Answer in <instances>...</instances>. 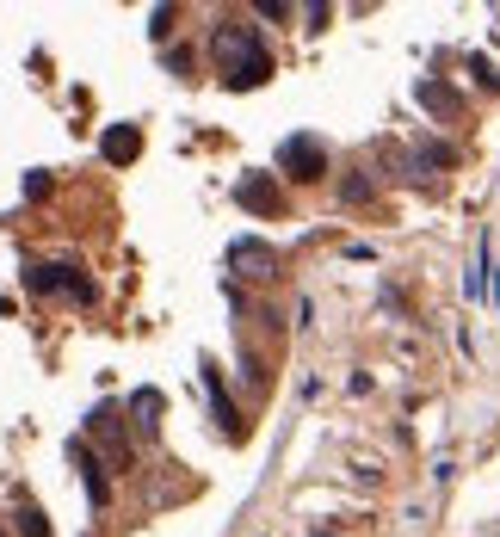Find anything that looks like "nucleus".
<instances>
[{"instance_id": "1", "label": "nucleus", "mask_w": 500, "mask_h": 537, "mask_svg": "<svg viewBox=\"0 0 500 537\" xmlns=\"http://www.w3.org/2000/svg\"><path fill=\"white\" fill-rule=\"evenodd\" d=\"M210 56H217L223 87H235V93H254L260 81H272V44H266V31L247 25V19H235V13H223L217 31H210Z\"/></svg>"}, {"instance_id": "17", "label": "nucleus", "mask_w": 500, "mask_h": 537, "mask_svg": "<svg viewBox=\"0 0 500 537\" xmlns=\"http://www.w3.org/2000/svg\"><path fill=\"white\" fill-rule=\"evenodd\" d=\"M173 19H180L173 7H155V25H149V31H155V38H167V31H173Z\"/></svg>"}, {"instance_id": "12", "label": "nucleus", "mask_w": 500, "mask_h": 537, "mask_svg": "<svg viewBox=\"0 0 500 537\" xmlns=\"http://www.w3.org/2000/svg\"><path fill=\"white\" fill-rule=\"evenodd\" d=\"M414 93H420V105H426V112H439V118H457V93H451L445 81H420Z\"/></svg>"}, {"instance_id": "8", "label": "nucleus", "mask_w": 500, "mask_h": 537, "mask_svg": "<svg viewBox=\"0 0 500 537\" xmlns=\"http://www.w3.org/2000/svg\"><path fill=\"white\" fill-rule=\"evenodd\" d=\"M204 389H210V414H217L223 433H229V439H247V420H241L235 402L223 396V377H217V365H210V358H204Z\"/></svg>"}, {"instance_id": "13", "label": "nucleus", "mask_w": 500, "mask_h": 537, "mask_svg": "<svg viewBox=\"0 0 500 537\" xmlns=\"http://www.w3.org/2000/svg\"><path fill=\"white\" fill-rule=\"evenodd\" d=\"M420 167H457V149H451V142H433V136H426L420 149H414V173H420Z\"/></svg>"}, {"instance_id": "3", "label": "nucleus", "mask_w": 500, "mask_h": 537, "mask_svg": "<svg viewBox=\"0 0 500 537\" xmlns=\"http://www.w3.org/2000/svg\"><path fill=\"white\" fill-rule=\"evenodd\" d=\"M25 291H31V297L75 291L81 303H93V297H99V291H93V278H81V266H68V260H56V266H25Z\"/></svg>"}, {"instance_id": "9", "label": "nucleus", "mask_w": 500, "mask_h": 537, "mask_svg": "<svg viewBox=\"0 0 500 537\" xmlns=\"http://www.w3.org/2000/svg\"><path fill=\"white\" fill-rule=\"evenodd\" d=\"M99 155H105V161H112V167H124V161H136V155H142V130H136V124H112V130H105V136H99Z\"/></svg>"}, {"instance_id": "18", "label": "nucleus", "mask_w": 500, "mask_h": 537, "mask_svg": "<svg viewBox=\"0 0 500 537\" xmlns=\"http://www.w3.org/2000/svg\"><path fill=\"white\" fill-rule=\"evenodd\" d=\"M0 537H7V531H0Z\"/></svg>"}, {"instance_id": "14", "label": "nucleus", "mask_w": 500, "mask_h": 537, "mask_svg": "<svg viewBox=\"0 0 500 537\" xmlns=\"http://www.w3.org/2000/svg\"><path fill=\"white\" fill-rule=\"evenodd\" d=\"M19 537H50V519L38 500H19Z\"/></svg>"}, {"instance_id": "15", "label": "nucleus", "mask_w": 500, "mask_h": 537, "mask_svg": "<svg viewBox=\"0 0 500 537\" xmlns=\"http://www.w3.org/2000/svg\"><path fill=\"white\" fill-rule=\"evenodd\" d=\"M340 198H346V204H365V198H371V179H365V173H352L346 186H340Z\"/></svg>"}, {"instance_id": "10", "label": "nucleus", "mask_w": 500, "mask_h": 537, "mask_svg": "<svg viewBox=\"0 0 500 537\" xmlns=\"http://www.w3.org/2000/svg\"><path fill=\"white\" fill-rule=\"evenodd\" d=\"M463 291H470V303L494 297V260H488V235H482V247H476V266H470V278H463Z\"/></svg>"}, {"instance_id": "16", "label": "nucleus", "mask_w": 500, "mask_h": 537, "mask_svg": "<svg viewBox=\"0 0 500 537\" xmlns=\"http://www.w3.org/2000/svg\"><path fill=\"white\" fill-rule=\"evenodd\" d=\"M25 198H50V173H44V167L25 173Z\"/></svg>"}, {"instance_id": "5", "label": "nucleus", "mask_w": 500, "mask_h": 537, "mask_svg": "<svg viewBox=\"0 0 500 537\" xmlns=\"http://www.w3.org/2000/svg\"><path fill=\"white\" fill-rule=\"evenodd\" d=\"M68 463L81 470V482H87V500H93V507H105V500H112V463H99L87 439H68Z\"/></svg>"}, {"instance_id": "7", "label": "nucleus", "mask_w": 500, "mask_h": 537, "mask_svg": "<svg viewBox=\"0 0 500 537\" xmlns=\"http://www.w3.org/2000/svg\"><path fill=\"white\" fill-rule=\"evenodd\" d=\"M87 433L112 445V470H130V463H136V457H130V439H124V420H118L112 408H93V414H87Z\"/></svg>"}, {"instance_id": "2", "label": "nucleus", "mask_w": 500, "mask_h": 537, "mask_svg": "<svg viewBox=\"0 0 500 537\" xmlns=\"http://www.w3.org/2000/svg\"><path fill=\"white\" fill-rule=\"evenodd\" d=\"M223 260H229V272H235V278H247V284L278 278V247H272V241H260V235H235Z\"/></svg>"}, {"instance_id": "11", "label": "nucleus", "mask_w": 500, "mask_h": 537, "mask_svg": "<svg viewBox=\"0 0 500 537\" xmlns=\"http://www.w3.org/2000/svg\"><path fill=\"white\" fill-rule=\"evenodd\" d=\"M130 414H136V433H161V389H136Z\"/></svg>"}, {"instance_id": "6", "label": "nucleus", "mask_w": 500, "mask_h": 537, "mask_svg": "<svg viewBox=\"0 0 500 537\" xmlns=\"http://www.w3.org/2000/svg\"><path fill=\"white\" fill-rule=\"evenodd\" d=\"M235 204H241V210H254V217H284V192L272 186L266 173H247L241 186H235Z\"/></svg>"}, {"instance_id": "4", "label": "nucleus", "mask_w": 500, "mask_h": 537, "mask_svg": "<svg viewBox=\"0 0 500 537\" xmlns=\"http://www.w3.org/2000/svg\"><path fill=\"white\" fill-rule=\"evenodd\" d=\"M278 167L303 179V186H315L321 173H328V149H321V136H284L278 142Z\"/></svg>"}]
</instances>
